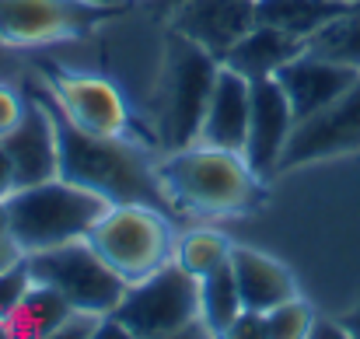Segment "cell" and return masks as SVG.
Returning <instances> with one entry per match:
<instances>
[{"label": "cell", "instance_id": "e0dca14e", "mask_svg": "<svg viewBox=\"0 0 360 339\" xmlns=\"http://www.w3.org/2000/svg\"><path fill=\"white\" fill-rule=\"evenodd\" d=\"M297 53H304V39H294L273 25H259L238 39V46L224 56V67L245 74L248 81H259V77H276L280 67H287Z\"/></svg>", "mask_w": 360, "mask_h": 339}, {"label": "cell", "instance_id": "83f0119b", "mask_svg": "<svg viewBox=\"0 0 360 339\" xmlns=\"http://www.w3.org/2000/svg\"><path fill=\"white\" fill-rule=\"evenodd\" d=\"M18 74V60H14V49L7 42H0V81H11Z\"/></svg>", "mask_w": 360, "mask_h": 339}, {"label": "cell", "instance_id": "30bf717a", "mask_svg": "<svg viewBox=\"0 0 360 339\" xmlns=\"http://www.w3.org/2000/svg\"><path fill=\"white\" fill-rule=\"evenodd\" d=\"M49 95L56 98V105L67 113L70 122H77L88 133H98V136H126L129 133V109L120 91L102 77L53 70Z\"/></svg>", "mask_w": 360, "mask_h": 339}, {"label": "cell", "instance_id": "e575fe53", "mask_svg": "<svg viewBox=\"0 0 360 339\" xmlns=\"http://www.w3.org/2000/svg\"><path fill=\"white\" fill-rule=\"evenodd\" d=\"M175 4H179V0H175Z\"/></svg>", "mask_w": 360, "mask_h": 339}, {"label": "cell", "instance_id": "4dcf8cb0", "mask_svg": "<svg viewBox=\"0 0 360 339\" xmlns=\"http://www.w3.org/2000/svg\"><path fill=\"white\" fill-rule=\"evenodd\" d=\"M343 326H347V336H360V308L343 322Z\"/></svg>", "mask_w": 360, "mask_h": 339}, {"label": "cell", "instance_id": "603a6c76", "mask_svg": "<svg viewBox=\"0 0 360 339\" xmlns=\"http://www.w3.org/2000/svg\"><path fill=\"white\" fill-rule=\"evenodd\" d=\"M311 308L301 298H290L269 312H262V326H266V339H301L311 333Z\"/></svg>", "mask_w": 360, "mask_h": 339}, {"label": "cell", "instance_id": "836d02e7", "mask_svg": "<svg viewBox=\"0 0 360 339\" xmlns=\"http://www.w3.org/2000/svg\"><path fill=\"white\" fill-rule=\"evenodd\" d=\"M357 7H360V0H357Z\"/></svg>", "mask_w": 360, "mask_h": 339}, {"label": "cell", "instance_id": "ffe728a7", "mask_svg": "<svg viewBox=\"0 0 360 339\" xmlns=\"http://www.w3.org/2000/svg\"><path fill=\"white\" fill-rule=\"evenodd\" d=\"M241 312H245V305H241L231 259H228L221 269H214L200 280V322H203L207 336H228Z\"/></svg>", "mask_w": 360, "mask_h": 339}, {"label": "cell", "instance_id": "7402d4cb", "mask_svg": "<svg viewBox=\"0 0 360 339\" xmlns=\"http://www.w3.org/2000/svg\"><path fill=\"white\" fill-rule=\"evenodd\" d=\"M231 241L221 234V231H210V227H196V231H186L182 238H175V248H172V259L196 280H203L207 273L221 269L228 259H231Z\"/></svg>", "mask_w": 360, "mask_h": 339}, {"label": "cell", "instance_id": "d6986e66", "mask_svg": "<svg viewBox=\"0 0 360 339\" xmlns=\"http://www.w3.org/2000/svg\"><path fill=\"white\" fill-rule=\"evenodd\" d=\"M70 312H74V308L67 305L63 294H56L53 287L32 280L25 301H21L18 312L7 319L4 333H7V336H56V329L63 326V319H67Z\"/></svg>", "mask_w": 360, "mask_h": 339}, {"label": "cell", "instance_id": "4316f807", "mask_svg": "<svg viewBox=\"0 0 360 339\" xmlns=\"http://www.w3.org/2000/svg\"><path fill=\"white\" fill-rule=\"evenodd\" d=\"M21 259H25V248H21L11 234H0V273L11 269V266L21 262Z\"/></svg>", "mask_w": 360, "mask_h": 339}, {"label": "cell", "instance_id": "7a4b0ae2", "mask_svg": "<svg viewBox=\"0 0 360 339\" xmlns=\"http://www.w3.org/2000/svg\"><path fill=\"white\" fill-rule=\"evenodd\" d=\"M158 179L172 207L193 217L248 214L262 193V179L248 168L245 154L200 140L172 151L168 161L158 165Z\"/></svg>", "mask_w": 360, "mask_h": 339}, {"label": "cell", "instance_id": "3957f363", "mask_svg": "<svg viewBox=\"0 0 360 339\" xmlns=\"http://www.w3.org/2000/svg\"><path fill=\"white\" fill-rule=\"evenodd\" d=\"M98 193L74 186L67 179H49L39 186L14 189L7 196V214H11V238L32 252H46L77 238H88V231L98 224V217L109 210Z\"/></svg>", "mask_w": 360, "mask_h": 339}, {"label": "cell", "instance_id": "5b68a950", "mask_svg": "<svg viewBox=\"0 0 360 339\" xmlns=\"http://www.w3.org/2000/svg\"><path fill=\"white\" fill-rule=\"evenodd\" d=\"M221 60L189 42L179 32L165 39V74H161V143L168 151L200 140V126L210 105Z\"/></svg>", "mask_w": 360, "mask_h": 339}, {"label": "cell", "instance_id": "8fae6325", "mask_svg": "<svg viewBox=\"0 0 360 339\" xmlns=\"http://www.w3.org/2000/svg\"><path fill=\"white\" fill-rule=\"evenodd\" d=\"M294 109L276 84V77H259L252 81V113H248V133H245V161L259 179L276 175L283 147L294 133Z\"/></svg>", "mask_w": 360, "mask_h": 339}, {"label": "cell", "instance_id": "8992f818", "mask_svg": "<svg viewBox=\"0 0 360 339\" xmlns=\"http://www.w3.org/2000/svg\"><path fill=\"white\" fill-rule=\"evenodd\" d=\"M88 241L126 283H136L154 269H161L175 248L168 214L143 203L109 207L98 217V224L88 231Z\"/></svg>", "mask_w": 360, "mask_h": 339}, {"label": "cell", "instance_id": "f546056e", "mask_svg": "<svg viewBox=\"0 0 360 339\" xmlns=\"http://www.w3.org/2000/svg\"><path fill=\"white\" fill-rule=\"evenodd\" d=\"M0 234H11V214H7V200H0Z\"/></svg>", "mask_w": 360, "mask_h": 339}, {"label": "cell", "instance_id": "7c38bea8", "mask_svg": "<svg viewBox=\"0 0 360 339\" xmlns=\"http://www.w3.org/2000/svg\"><path fill=\"white\" fill-rule=\"evenodd\" d=\"M255 28V0H179L172 32L186 35L210 56H224Z\"/></svg>", "mask_w": 360, "mask_h": 339}, {"label": "cell", "instance_id": "6da1fadb", "mask_svg": "<svg viewBox=\"0 0 360 339\" xmlns=\"http://www.w3.org/2000/svg\"><path fill=\"white\" fill-rule=\"evenodd\" d=\"M35 98L46 102V109L53 113L56 126V140H60V179L84 186L91 193H98L105 203H143L165 214H175L158 168H150V161L143 158L140 147H133L126 136H98L81 129L77 122H70L67 113L56 105L53 95L35 91Z\"/></svg>", "mask_w": 360, "mask_h": 339}, {"label": "cell", "instance_id": "ac0fdd59", "mask_svg": "<svg viewBox=\"0 0 360 339\" xmlns=\"http://www.w3.org/2000/svg\"><path fill=\"white\" fill-rule=\"evenodd\" d=\"M347 7H354V4H340V0H255V21L273 25L294 39H308L311 32H319L329 18H336Z\"/></svg>", "mask_w": 360, "mask_h": 339}, {"label": "cell", "instance_id": "44dd1931", "mask_svg": "<svg viewBox=\"0 0 360 339\" xmlns=\"http://www.w3.org/2000/svg\"><path fill=\"white\" fill-rule=\"evenodd\" d=\"M304 53L322 56L329 63L360 70V7H347L336 18H329L319 32L304 39Z\"/></svg>", "mask_w": 360, "mask_h": 339}, {"label": "cell", "instance_id": "9a60e30c", "mask_svg": "<svg viewBox=\"0 0 360 339\" xmlns=\"http://www.w3.org/2000/svg\"><path fill=\"white\" fill-rule=\"evenodd\" d=\"M248 113H252V81L221 63L210 105H207L203 126H200V143L241 154L245 133H248Z\"/></svg>", "mask_w": 360, "mask_h": 339}, {"label": "cell", "instance_id": "277c9868", "mask_svg": "<svg viewBox=\"0 0 360 339\" xmlns=\"http://www.w3.org/2000/svg\"><path fill=\"white\" fill-rule=\"evenodd\" d=\"M112 319L136 339L165 336H207L200 322V280L189 276L175 259H168L150 276L126 283V294Z\"/></svg>", "mask_w": 360, "mask_h": 339}, {"label": "cell", "instance_id": "484cf974", "mask_svg": "<svg viewBox=\"0 0 360 339\" xmlns=\"http://www.w3.org/2000/svg\"><path fill=\"white\" fill-rule=\"evenodd\" d=\"M14 189H18V172H14L11 154H7V151H4V143H0V200H7Z\"/></svg>", "mask_w": 360, "mask_h": 339}, {"label": "cell", "instance_id": "1f68e13d", "mask_svg": "<svg viewBox=\"0 0 360 339\" xmlns=\"http://www.w3.org/2000/svg\"><path fill=\"white\" fill-rule=\"evenodd\" d=\"M340 4H357V0H340Z\"/></svg>", "mask_w": 360, "mask_h": 339}, {"label": "cell", "instance_id": "9c48e42d", "mask_svg": "<svg viewBox=\"0 0 360 339\" xmlns=\"http://www.w3.org/2000/svg\"><path fill=\"white\" fill-rule=\"evenodd\" d=\"M360 151V81L340 95L333 105L319 109L315 115L294 122V133L283 147L280 168L276 172H294L315 161L343 158Z\"/></svg>", "mask_w": 360, "mask_h": 339}, {"label": "cell", "instance_id": "4fadbf2b", "mask_svg": "<svg viewBox=\"0 0 360 339\" xmlns=\"http://www.w3.org/2000/svg\"><path fill=\"white\" fill-rule=\"evenodd\" d=\"M0 143L11 154V161H14L18 189L39 186V182H49V179H60V140H56L53 113L46 109L42 98L32 95V102L25 109V119Z\"/></svg>", "mask_w": 360, "mask_h": 339}, {"label": "cell", "instance_id": "d6a6232c", "mask_svg": "<svg viewBox=\"0 0 360 339\" xmlns=\"http://www.w3.org/2000/svg\"><path fill=\"white\" fill-rule=\"evenodd\" d=\"M102 4H112V0H102Z\"/></svg>", "mask_w": 360, "mask_h": 339}, {"label": "cell", "instance_id": "cb8c5ba5", "mask_svg": "<svg viewBox=\"0 0 360 339\" xmlns=\"http://www.w3.org/2000/svg\"><path fill=\"white\" fill-rule=\"evenodd\" d=\"M28 287H32L28 259H21V262H14L11 269H4V273H0V329H4V326H7V319L18 312V305L25 301ZM4 336H7V333H4Z\"/></svg>", "mask_w": 360, "mask_h": 339}, {"label": "cell", "instance_id": "f1b7e54d", "mask_svg": "<svg viewBox=\"0 0 360 339\" xmlns=\"http://www.w3.org/2000/svg\"><path fill=\"white\" fill-rule=\"evenodd\" d=\"M308 336H347V326H336V322H311V333Z\"/></svg>", "mask_w": 360, "mask_h": 339}, {"label": "cell", "instance_id": "ba28073f", "mask_svg": "<svg viewBox=\"0 0 360 339\" xmlns=\"http://www.w3.org/2000/svg\"><path fill=\"white\" fill-rule=\"evenodd\" d=\"M120 11L122 4L116 0H0V42L25 49L60 39H81Z\"/></svg>", "mask_w": 360, "mask_h": 339}, {"label": "cell", "instance_id": "2e32d148", "mask_svg": "<svg viewBox=\"0 0 360 339\" xmlns=\"http://www.w3.org/2000/svg\"><path fill=\"white\" fill-rule=\"evenodd\" d=\"M231 273H235V283H238V294H241V305L245 312H269L290 298H297V280L294 273L259 252V248H248V245H235L231 248Z\"/></svg>", "mask_w": 360, "mask_h": 339}, {"label": "cell", "instance_id": "5bb4252c", "mask_svg": "<svg viewBox=\"0 0 360 339\" xmlns=\"http://www.w3.org/2000/svg\"><path fill=\"white\" fill-rule=\"evenodd\" d=\"M360 81V70L350 67H340V63H329L322 56H311V53H297L287 67H280L276 74V84L283 88L294 119H308L319 109L333 105L340 95H347L354 84Z\"/></svg>", "mask_w": 360, "mask_h": 339}, {"label": "cell", "instance_id": "d4e9b609", "mask_svg": "<svg viewBox=\"0 0 360 339\" xmlns=\"http://www.w3.org/2000/svg\"><path fill=\"white\" fill-rule=\"evenodd\" d=\"M25 109H28V102L7 81H0V140L18 129V122L25 119Z\"/></svg>", "mask_w": 360, "mask_h": 339}, {"label": "cell", "instance_id": "52a82bcc", "mask_svg": "<svg viewBox=\"0 0 360 339\" xmlns=\"http://www.w3.org/2000/svg\"><path fill=\"white\" fill-rule=\"evenodd\" d=\"M25 259H28L32 280L63 294L74 312L112 315L126 294V280L91 248L88 238H77L46 252H32Z\"/></svg>", "mask_w": 360, "mask_h": 339}]
</instances>
